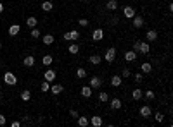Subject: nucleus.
Instances as JSON below:
<instances>
[{"label":"nucleus","instance_id":"obj_1","mask_svg":"<svg viewBox=\"0 0 173 127\" xmlns=\"http://www.w3.org/2000/svg\"><path fill=\"white\" fill-rule=\"evenodd\" d=\"M149 50H151V46H149L147 41H140V40H137V41L133 43V52H138V53H142V55H147L149 53Z\"/></svg>","mask_w":173,"mask_h":127},{"label":"nucleus","instance_id":"obj_2","mask_svg":"<svg viewBox=\"0 0 173 127\" xmlns=\"http://www.w3.org/2000/svg\"><path fill=\"white\" fill-rule=\"evenodd\" d=\"M4 83L9 84V86H16V84H18V77H16V74H12L11 71L5 72L4 74Z\"/></svg>","mask_w":173,"mask_h":127},{"label":"nucleus","instance_id":"obj_3","mask_svg":"<svg viewBox=\"0 0 173 127\" xmlns=\"http://www.w3.org/2000/svg\"><path fill=\"white\" fill-rule=\"evenodd\" d=\"M104 58L107 60V64L114 62V58H116V48H114V46H111V48H107V50H106V55H104Z\"/></svg>","mask_w":173,"mask_h":127},{"label":"nucleus","instance_id":"obj_4","mask_svg":"<svg viewBox=\"0 0 173 127\" xmlns=\"http://www.w3.org/2000/svg\"><path fill=\"white\" fill-rule=\"evenodd\" d=\"M64 40L66 41H76V40H80V33H78L76 29L68 31V33H64Z\"/></svg>","mask_w":173,"mask_h":127},{"label":"nucleus","instance_id":"obj_5","mask_svg":"<svg viewBox=\"0 0 173 127\" xmlns=\"http://www.w3.org/2000/svg\"><path fill=\"white\" fill-rule=\"evenodd\" d=\"M102 86V79L99 77V76H92L90 77V88L92 90H97V88H100Z\"/></svg>","mask_w":173,"mask_h":127},{"label":"nucleus","instance_id":"obj_6","mask_svg":"<svg viewBox=\"0 0 173 127\" xmlns=\"http://www.w3.org/2000/svg\"><path fill=\"white\" fill-rule=\"evenodd\" d=\"M56 71H52V69H49V71H45V74H43V79L45 81H49V83H54V79H56Z\"/></svg>","mask_w":173,"mask_h":127},{"label":"nucleus","instance_id":"obj_7","mask_svg":"<svg viewBox=\"0 0 173 127\" xmlns=\"http://www.w3.org/2000/svg\"><path fill=\"white\" fill-rule=\"evenodd\" d=\"M140 115L144 117V119H149L151 115H153V110L149 105H144V107H140Z\"/></svg>","mask_w":173,"mask_h":127},{"label":"nucleus","instance_id":"obj_8","mask_svg":"<svg viewBox=\"0 0 173 127\" xmlns=\"http://www.w3.org/2000/svg\"><path fill=\"white\" fill-rule=\"evenodd\" d=\"M102 38H104V29H100V28L94 29V33H92V40H94V41H100Z\"/></svg>","mask_w":173,"mask_h":127},{"label":"nucleus","instance_id":"obj_9","mask_svg":"<svg viewBox=\"0 0 173 127\" xmlns=\"http://www.w3.org/2000/svg\"><path fill=\"white\" fill-rule=\"evenodd\" d=\"M125 60H126V62H130V64H132V62H135V60H137V52H133V50H128V52L125 53Z\"/></svg>","mask_w":173,"mask_h":127},{"label":"nucleus","instance_id":"obj_10","mask_svg":"<svg viewBox=\"0 0 173 127\" xmlns=\"http://www.w3.org/2000/svg\"><path fill=\"white\" fill-rule=\"evenodd\" d=\"M123 14H125V17L126 19H132L135 16V9L133 7H130V5H126V7L123 9Z\"/></svg>","mask_w":173,"mask_h":127},{"label":"nucleus","instance_id":"obj_11","mask_svg":"<svg viewBox=\"0 0 173 127\" xmlns=\"http://www.w3.org/2000/svg\"><path fill=\"white\" fill-rule=\"evenodd\" d=\"M49 91H52V94H61V93L64 91V86H62V84H52Z\"/></svg>","mask_w":173,"mask_h":127},{"label":"nucleus","instance_id":"obj_12","mask_svg":"<svg viewBox=\"0 0 173 127\" xmlns=\"http://www.w3.org/2000/svg\"><path fill=\"white\" fill-rule=\"evenodd\" d=\"M23 62H24L26 67H33V65H35V57H33V55H26Z\"/></svg>","mask_w":173,"mask_h":127},{"label":"nucleus","instance_id":"obj_13","mask_svg":"<svg viewBox=\"0 0 173 127\" xmlns=\"http://www.w3.org/2000/svg\"><path fill=\"white\" fill-rule=\"evenodd\" d=\"M76 122H78V126H80V127H87L88 124H90V120H88L87 117H83V115H78Z\"/></svg>","mask_w":173,"mask_h":127},{"label":"nucleus","instance_id":"obj_14","mask_svg":"<svg viewBox=\"0 0 173 127\" xmlns=\"http://www.w3.org/2000/svg\"><path fill=\"white\" fill-rule=\"evenodd\" d=\"M145 36H147V41H156L157 40V31L156 29H149L145 33Z\"/></svg>","mask_w":173,"mask_h":127},{"label":"nucleus","instance_id":"obj_15","mask_svg":"<svg viewBox=\"0 0 173 127\" xmlns=\"http://www.w3.org/2000/svg\"><path fill=\"white\" fill-rule=\"evenodd\" d=\"M54 40H56V38H54V35H50V33H49V35H43V36H42V41H43V45H52V43H54Z\"/></svg>","mask_w":173,"mask_h":127},{"label":"nucleus","instance_id":"obj_16","mask_svg":"<svg viewBox=\"0 0 173 127\" xmlns=\"http://www.w3.org/2000/svg\"><path fill=\"white\" fill-rule=\"evenodd\" d=\"M92 88H90V86H81V96H83V98H90V96H92Z\"/></svg>","mask_w":173,"mask_h":127},{"label":"nucleus","instance_id":"obj_17","mask_svg":"<svg viewBox=\"0 0 173 127\" xmlns=\"http://www.w3.org/2000/svg\"><path fill=\"white\" fill-rule=\"evenodd\" d=\"M140 71L144 74H149L153 71V65H151V62H142V65H140Z\"/></svg>","mask_w":173,"mask_h":127},{"label":"nucleus","instance_id":"obj_18","mask_svg":"<svg viewBox=\"0 0 173 127\" xmlns=\"http://www.w3.org/2000/svg\"><path fill=\"white\" fill-rule=\"evenodd\" d=\"M133 28H137V29H138V28H142V26H144V19L140 17V16H133Z\"/></svg>","mask_w":173,"mask_h":127},{"label":"nucleus","instance_id":"obj_19","mask_svg":"<svg viewBox=\"0 0 173 127\" xmlns=\"http://www.w3.org/2000/svg\"><path fill=\"white\" fill-rule=\"evenodd\" d=\"M111 86H114V88H119V86H121V76L116 74V76L111 77Z\"/></svg>","mask_w":173,"mask_h":127},{"label":"nucleus","instance_id":"obj_20","mask_svg":"<svg viewBox=\"0 0 173 127\" xmlns=\"http://www.w3.org/2000/svg\"><path fill=\"white\" fill-rule=\"evenodd\" d=\"M19 31H21V26H19V24H12V26L9 28V35H11V36H16Z\"/></svg>","mask_w":173,"mask_h":127},{"label":"nucleus","instance_id":"obj_21","mask_svg":"<svg viewBox=\"0 0 173 127\" xmlns=\"http://www.w3.org/2000/svg\"><path fill=\"white\" fill-rule=\"evenodd\" d=\"M90 124H92L94 127H100L102 126V119H100L99 115H94V117L90 119Z\"/></svg>","mask_w":173,"mask_h":127},{"label":"nucleus","instance_id":"obj_22","mask_svg":"<svg viewBox=\"0 0 173 127\" xmlns=\"http://www.w3.org/2000/svg\"><path fill=\"white\" fill-rule=\"evenodd\" d=\"M37 24H38V19L37 17L31 16V17L26 19V26H28V28H37Z\"/></svg>","mask_w":173,"mask_h":127},{"label":"nucleus","instance_id":"obj_23","mask_svg":"<svg viewBox=\"0 0 173 127\" xmlns=\"http://www.w3.org/2000/svg\"><path fill=\"white\" fill-rule=\"evenodd\" d=\"M142 96H144L142 90H140V88H133V91H132V98H133V100H140Z\"/></svg>","mask_w":173,"mask_h":127},{"label":"nucleus","instance_id":"obj_24","mask_svg":"<svg viewBox=\"0 0 173 127\" xmlns=\"http://www.w3.org/2000/svg\"><path fill=\"white\" fill-rule=\"evenodd\" d=\"M52 62H54V58H52V55H43V58H42V64H43V65H47V67H49V65H52Z\"/></svg>","mask_w":173,"mask_h":127},{"label":"nucleus","instance_id":"obj_25","mask_svg":"<svg viewBox=\"0 0 173 127\" xmlns=\"http://www.w3.org/2000/svg\"><path fill=\"white\" fill-rule=\"evenodd\" d=\"M21 100H23V101H30V100H31V91L30 90L21 91Z\"/></svg>","mask_w":173,"mask_h":127},{"label":"nucleus","instance_id":"obj_26","mask_svg":"<svg viewBox=\"0 0 173 127\" xmlns=\"http://www.w3.org/2000/svg\"><path fill=\"white\" fill-rule=\"evenodd\" d=\"M111 108L113 110L121 108V100H119V98H113V100H111Z\"/></svg>","mask_w":173,"mask_h":127},{"label":"nucleus","instance_id":"obj_27","mask_svg":"<svg viewBox=\"0 0 173 127\" xmlns=\"http://www.w3.org/2000/svg\"><path fill=\"white\" fill-rule=\"evenodd\" d=\"M42 9H43L45 12H49V10H52V9H54V3H52L50 0H45V2L42 3Z\"/></svg>","mask_w":173,"mask_h":127},{"label":"nucleus","instance_id":"obj_28","mask_svg":"<svg viewBox=\"0 0 173 127\" xmlns=\"http://www.w3.org/2000/svg\"><path fill=\"white\" fill-rule=\"evenodd\" d=\"M88 60H90V64H92V65H99V64L102 62V58H100V55H92V57H90Z\"/></svg>","mask_w":173,"mask_h":127},{"label":"nucleus","instance_id":"obj_29","mask_svg":"<svg viewBox=\"0 0 173 127\" xmlns=\"http://www.w3.org/2000/svg\"><path fill=\"white\" fill-rule=\"evenodd\" d=\"M107 10H116L118 9V0H107Z\"/></svg>","mask_w":173,"mask_h":127},{"label":"nucleus","instance_id":"obj_30","mask_svg":"<svg viewBox=\"0 0 173 127\" xmlns=\"http://www.w3.org/2000/svg\"><path fill=\"white\" fill-rule=\"evenodd\" d=\"M68 50H69V53L71 55H76L78 52H80V46H78L76 43H71V45L68 46Z\"/></svg>","mask_w":173,"mask_h":127},{"label":"nucleus","instance_id":"obj_31","mask_svg":"<svg viewBox=\"0 0 173 127\" xmlns=\"http://www.w3.org/2000/svg\"><path fill=\"white\" fill-rule=\"evenodd\" d=\"M49 90H50V83L43 79V83L40 84V91H42V93H47V91H49Z\"/></svg>","mask_w":173,"mask_h":127},{"label":"nucleus","instance_id":"obj_32","mask_svg":"<svg viewBox=\"0 0 173 127\" xmlns=\"http://www.w3.org/2000/svg\"><path fill=\"white\" fill-rule=\"evenodd\" d=\"M76 76L80 77V79H85V77H87V71H85L83 67H78L76 69Z\"/></svg>","mask_w":173,"mask_h":127},{"label":"nucleus","instance_id":"obj_33","mask_svg":"<svg viewBox=\"0 0 173 127\" xmlns=\"http://www.w3.org/2000/svg\"><path fill=\"white\" fill-rule=\"evenodd\" d=\"M99 100H100L102 103H106V101L109 100V94H107L106 91H100V93H99Z\"/></svg>","mask_w":173,"mask_h":127},{"label":"nucleus","instance_id":"obj_34","mask_svg":"<svg viewBox=\"0 0 173 127\" xmlns=\"http://www.w3.org/2000/svg\"><path fill=\"white\" fill-rule=\"evenodd\" d=\"M144 96H145L147 100H151V101H153L154 98H156V93H154L153 90H147V91H145V93H144Z\"/></svg>","mask_w":173,"mask_h":127},{"label":"nucleus","instance_id":"obj_35","mask_svg":"<svg viewBox=\"0 0 173 127\" xmlns=\"http://www.w3.org/2000/svg\"><path fill=\"white\" fill-rule=\"evenodd\" d=\"M30 36L33 38V40H37V38H40V31L37 29V28H31V33H30Z\"/></svg>","mask_w":173,"mask_h":127},{"label":"nucleus","instance_id":"obj_36","mask_svg":"<svg viewBox=\"0 0 173 127\" xmlns=\"http://www.w3.org/2000/svg\"><path fill=\"white\" fill-rule=\"evenodd\" d=\"M154 119H156V122H163V120H165V115H163L161 112H156V113H154Z\"/></svg>","mask_w":173,"mask_h":127},{"label":"nucleus","instance_id":"obj_37","mask_svg":"<svg viewBox=\"0 0 173 127\" xmlns=\"http://www.w3.org/2000/svg\"><path fill=\"white\" fill-rule=\"evenodd\" d=\"M78 22H80V26H83V28L88 26V19H78Z\"/></svg>","mask_w":173,"mask_h":127},{"label":"nucleus","instance_id":"obj_38","mask_svg":"<svg viewBox=\"0 0 173 127\" xmlns=\"http://www.w3.org/2000/svg\"><path fill=\"white\" fill-rule=\"evenodd\" d=\"M142 81H144V76H142V74H135V83H138V84H140Z\"/></svg>","mask_w":173,"mask_h":127},{"label":"nucleus","instance_id":"obj_39","mask_svg":"<svg viewBox=\"0 0 173 127\" xmlns=\"http://www.w3.org/2000/svg\"><path fill=\"white\" fill-rule=\"evenodd\" d=\"M121 76H123V77H130V76H132L130 69H123V71H121Z\"/></svg>","mask_w":173,"mask_h":127},{"label":"nucleus","instance_id":"obj_40","mask_svg":"<svg viewBox=\"0 0 173 127\" xmlns=\"http://www.w3.org/2000/svg\"><path fill=\"white\" fill-rule=\"evenodd\" d=\"M69 115H71V117H73V119H78V115H80V113H78V110L71 108V110H69Z\"/></svg>","mask_w":173,"mask_h":127},{"label":"nucleus","instance_id":"obj_41","mask_svg":"<svg viewBox=\"0 0 173 127\" xmlns=\"http://www.w3.org/2000/svg\"><path fill=\"white\" fill-rule=\"evenodd\" d=\"M7 124V119H5V115H0V126H5Z\"/></svg>","mask_w":173,"mask_h":127},{"label":"nucleus","instance_id":"obj_42","mask_svg":"<svg viewBox=\"0 0 173 127\" xmlns=\"http://www.w3.org/2000/svg\"><path fill=\"white\" fill-rule=\"evenodd\" d=\"M116 22H118V17H116V16H113V17H111V24H116Z\"/></svg>","mask_w":173,"mask_h":127},{"label":"nucleus","instance_id":"obj_43","mask_svg":"<svg viewBox=\"0 0 173 127\" xmlns=\"http://www.w3.org/2000/svg\"><path fill=\"white\" fill-rule=\"evenodd\" d=\"M11 126H12V127H19L21 124H19V122H18V120H16V122H12V124H11Z\"/></svg>","mask_w":173,"mask_h":127},{"label":"nucleus","instance_id":"obj_44","mask_svg":"<svg viewBox=\"0 0 173 127\" xmlns=\"http://www.w3.org/2000/svg\"><path fill=\"white\" fill-rule=\"evenodd\" d=\"M2 12H4V3L0 2V14H2Z\"/></svg>","mask_w":173,"mask_h":127},{"label":"nucleus","instance_id":"obj_45","mask_svg":"<svg viewBox=\"0 0 173 127\" xmlns=\"http://www.w3.org/2000/svg\"><path fill=\"white\" fill-rule=\"evenodd\" d=\"M81 2H85V3H87V2H90V0H81Z\"/></svg>","mask_w":173,"mask_h":127},{"label":"nucleus","instance_id":"obj_46","mask_svg":"<svg viewBox=\"0 0 173 127\" xmlns=\"http://www.w3.org/2000/svg\"><path fill=\"white\" fill-rule=\"evenodd\" d=\"M0 50H2V43H0Z\"/></svg>","mask_w":173,"mask_h":127},{"label":"nucleus","instance_id":"obj_47","mask_svg":"<svg viewBox=\"0 0 173 127\" xmlns=\"http://www.w3.org/2000/svg\"><path fill=\"white\" fill-rule=\"evenodd\" d=\"M0 94H2V91H0Z\"/></svg>","mask_w":173,"mask_h":127}]
</instances>
